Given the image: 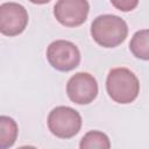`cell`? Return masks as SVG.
I'll return each instance as SVG.
<instances>
[{
	"mask_svg": "<svg viewBox=\"0 0 149 149\" xmlns=\"http://www.w3.org/2000/svg\"><path fill=\"white\" fill-rule=\"evenodd\" d=\"M93 40L104 48L120 45L128 35V27L123 19L113 14L97 16L91 24Z\"/></svg>",
	"mask_w": 149,
	"mask_h": 149,
	"instance_id": "1",
	"label": "cell"
},
{
	"mask_svg": "<svg viewBox=\"0 0 149 149\" xmlns=\"http://www.w3.org/2000/svg\"><path fill=\"white\" fill-rule=\"evenodd\" d=\"M106 90L115 102L130 104L140 93V81L129 69L114 68L107 74Z\"/></svg>",
	"mask_w": 149,
	"mask_h": 149,
	"instance_id": "2",
	"label": "cell"
},
{
	"mask_svg": "<svg viewBox=\"0 0 149 149\" xmlns=\"http://www.w3.org/2000/svg\"><path fill=\"white\" fill-rule=\"evenodd\" d=\"M48 128L59 139H71L81 128V116L72 107L58 106L48 115Z\"/></svg>",
	"mask_w": 149,
	"mask_h": 149,
	"instance_id": "3",
	"label": "cell"
},
{
	"mask_svg": "<svg viewBox=\"0 0 149 149\" xmlns=\"http://www.w3.org/2000/svg\"><path fill=\"white\" fill-rule=\"evenodd\" d=\"M49 64L57 71L68 72L76 69L80 63V52L77 45L66 40H56L47 49Z\"/></svg>",
	"mask_w": 149,
	"mask_h": 149,
	"instance_id": "4",
	"label": "cell"
},
{
	"mask_svg": "<svg viewBox=\"0 0 149 149\" xmlns=\"http://www.w3.org/2000/svg\"><path fill=\"white\" fill-rule=\"evenodd\" d=\"M69 99L78 105H87L98 95V83L95 78L87 72L73 74L66 84Z\"/></svg>",
	"mask_w": 149,
	"mask_h": 149,
	"instance_id": "5",
	"label": "cell"
},
{
	"mask_svg": "<svg viewBox=\"0 0 149 149\" xmlns=\"http://www.w3.org/2000/svg\"><path fill=\"white\" fill-rule=\"evenodd\" d=\"M28 24L27 9L17 2L0 5V33L6 36H17Z\"/></svg>",
	"mask_w": 149,
	"mask_h": 149,
	"instance_id": "6",
	"label": "cell"
},
{
	"mask_svg": "<svg viewBox=\"0 0 149 149\" xmlns=\"http://www.w3.org/2000/svg\"><path fill=\"white\" fill-rule=\"evenodd\" d=\"M88 10L87 0H58L54 7V15L65 27H78L86 21Z\"/></svg>",
	"mask_w": 149,
	"mask_h": 149,
	"instance_id": "7",
	"label": "cell"
},
{
	"mask_svg": "<svg viewBox=\"0 0 149 149\" xmlns=\"http://www.w3.org/2000/svg\"><path fill=\"white\" fill-rule=\"evenodd\" d=\"M19 128L14 119L0 115V149L12 147L17 139Z\"/></svg>",
	"mask_w": 149,
	"mask_h": 149,
	"instance_id": "8",
	"label": "cell"
},
{
	"mask_svg": "<svg viewBox=\"0 0 149 149\" xmlns=\"http://www.w3.org/2000/svg\"><path fill=\"white\" fill-rule=\"evenodd\" d=\"M149 31L148 29H142L139 30L134 34L130 43H129V49L132 54L140 59L148 61L149 58Z\"/></svg>",
	"mask_w": 149,
	"mask_h": 149,
	"instance_id": "9",
	"label": "cell"
},
{
	"mask_svg": "<svg viewBox=\"0 0 149 149\" xmlns=\"http://www.w3.org/2000/svg\"><path fill=\"white\" fill-rule=\"evenodd\" d=\"M79 147L81 149L88 148H99V149H108L111 147L108 136L99 130H91L84 135L81 139Z\"/></svg>",
	"mask_w": 149,
	"mask_h": 149,
	"instance_id": "10",
	"label": "cell"
},
{
	"mask_svg": "<svg viewBox=\"0 0 149 149\" xmlns=\"http://www.w3.org/2000/svg\"><path fill=\"white\" fill-rule=\"evenodd\" d=\"M112 5L121 12H130L136 8L139 0H111Z\"/></svg>",
	"mask_w": 149,
	"mask_h": 149,
	"instance_id": "11",
	"label": "cell"
},
{
	"mask_svg": "<svg viewBox=\"0 0 149 149\" xmlns=\"http://www.w3.org/2000/svg\"><path fill=\"white\" fill-rule=\"evenodd\" d=\"M29 1L35 5H44V3H48L50 0H29Z\"/></svg>",
	"mask_w": 149,
	"mask_h": 149,
	"instance_id": "12",
	"label": "cell"
}]
</instances>
